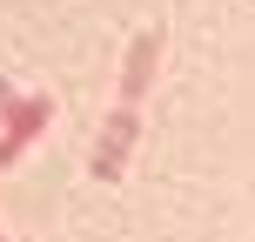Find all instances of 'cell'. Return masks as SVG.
<instances>
[{
  "instance_id": "obj_1",
  "label": "cell",
  "mask_w": 255,
  "mask_h": 242,
  "mask_svg": "<svg viewBox=\"0 0 255 242\" xmlns=\"http://www.w3.org/2000/svg\"><path fill=\"white\" fill-rule=\"evenodd\" d=\"M128 148H134V115L121 108V115L108 121L101 148H94V175H101V182H115V175H121V162H128Z\"/></svg>"
},
{
  "instance_id": "obj_2",
  "label": "cell",
  "mask_w": 255,
  "mask_h": 242,
  "mask_svg": "<svg viewBox=\"0 0 255 242\" xmlns=\"http://www.w3.org/2000/svg\"><path fill=\"white\" fill-rule=\"evenodd\" d=\"M40 121H47V94H34V101H20V108H13V135H7V141H0V168H7V162H13V155H20V148H27V141H34V135H40Z\"/></svg>"
},
{
  "instance_id": "obj_3",
  "label": "cell",
  "mask_w": 255,
  "mask_h": 242,
  "mask_svg": "<svg viewBox=\"0 0 255 242\" xmlns=\"http://www.w3.org/2000/svg\"><path fill=\"white\" fill-rule=\"evenodd\" d=\"M154 54H161V34H141L134 40V54H128V74H121V94L134 101L141 88H148V67H154Z\"/></svg>"
}]
</instances>
